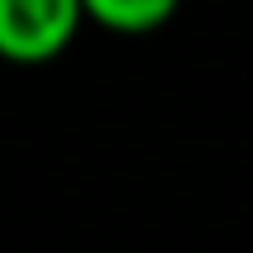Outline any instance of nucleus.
<instances>
[{"label":"nucleus","mask_w":253,"mask_h":253,"mask_svg":"<svg viewBox=\"0 0 253 253\" xmlns=\"http://www.w3.org/2000/svg\"><path fill=\"white\" fill-rule=\"evenodd\" d=\"M84 9L75 0H0V56L14 66H42L75 42Z\"/></svg>","instance_id":"nucleus-1"},{"label":"nucleus","mask_w":253,"mask_h":253,"mask_svg":"<svg viewBox=\"0 0 253 253\" xmlns=\"http://www.w3.org/2000/svg\"><path fill=\"white\" fill-rule=\"evenodd\" d=\"M80 9L89 24L108 28V33H155L160 24L173 19L169 0H89Z\"/></svg>","instance_id":"nucleus-2"}]
</instances>
